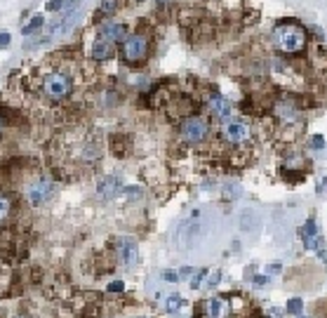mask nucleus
Returning a JSON list of instances; mask_svg holds the SVG:
<instances>
[{
	"label": "nucleus",
	"mask_w": 327,
	"mask_h": 318,
	"mask_svg": "<svg viewBox=\"0 0 327 318\" xmlns=\"http://www.w3.org/2000/svg\"><path fill=\"white\" fill-rule=\"evenodd\" d=\"M120 188H123V184H120V179H118V177H113V174L102 177V179L97 181V194H99V198H104V201L116 198V196L120 194Z\"/></svg>",
	"instance_id": "9"
},
{
	"label": "nucleus",
	"mask_w": 327,
	"mask_h": 318,
	"mask_svg": "<svg viewBox=\"0 0 327 318\" xmlns=\"http://www.w3.org/2000/svg\"><path fill=\"white\" fill-rule=\"evenodd\" d=\"M139 3H144V0H139Z\"/></svg>",
	"instance_id": "32"
},
{
	"label": "nucleus",
	"mask_w": 327,
	"mask_h": 318,
	"mask_svg": "<svg viewBox=\"0 0 327 318\" xmlns=\"http://www.w3.org/2000/svg\"><path fill=\"white\" fill-rule=\"evenodd\" d=\"M287 311L294 313V316H301V311H304V302L299 299V297H292L290 302H287Z\"/></svg>",
	"instance_id": "18"
},
{
	"label": "nucleus",
	"mask_w": 327,
	"mask_h": 318,
	"mask_svg": "<svg viewBox=\"0 0 327 318\" xmlns=\"http://www.w3.org/2000/svg\"><path fill=\"white\" fill-rule=\"evenodd\" d=\"M52 196H54V181L45 179V177L43 179H36L33 184H29V188H26V201H29L31 205H36V208L45 205Z\"/></svg>",
	"instance_id": "5"
},
{
	"label": "nucleus",
	"mask_w": 327,
	"mask_h": 318,
	"mask_svg": "<svg viewBox=\"0 0 327 318\" xmlns=\"http://www.w3.org/2000/svg\"><path fill=\"white\" fill-rule=\"evenodd\" d=\"M248 137H250V128L245 123H240V120H226L224 139L228 144H242V142H248Z\"/></svg>",
	"instance_id": "7"
},
{
	"label": "nucleus",
	"mask_w": 327,
	"mask_h": 318,
	"mask_svg": "<svg viewBox=\"0 0 327 318\" xmlns=\"http://www.w3.org/2000/svg\"><path fill=\"white\" fill-rule=\"evenodd\" d=\"M273 43L278 50L287 52V54H297L306 47V31L297 24H280L273 31Z\"/></svg>",
	"instance_id": "1"
},
{
	"label": "nucleus",
	"mask_w": 327,
	"mask_h": 318,
	"mask_svg": "<svg viewBox=\"0 0 327 318\" xmlns=\"http://www.w3.org/2000/svg\"><path fill=\"white\" fill-rule=\"evenodd\" d=\"M120 191H123V196L127 198V201H137V198L144 196V191H141L139 186H127V188H120Z\"/></svg>",
	"instance_id": "19"
},
{
	"label": "nucleus",
	"mask_w": 327,
	"mask_h": 318,
	"mask_svg": "<svg viewBox=\"0 0 327 318\" xmlns=\"http://www.w3.org/2000/svg\"><path fill=\"white\" fill-rule=\"evenodd\" d=\"M205 313H207V318H226V313H228V302H226L224 297H212V299H207V304H205Z\"/></svg>",
	"instance_id": "12"
},
{
	"label": "nucleus",
	"mask_w": 327,
	"mask_h": 318,
	"mask_svg": "<svg viewBox=\"0 0 327 318\" xmlns=\"http://www.w3.org/2000/svg\"><path fill=\"white\" fill-rule=\"evenodd\" d=\"M113 57V47H111L109 40H104V38H99L95 45H92V59H97V61H106V59Z\"/></svg>",
	"instance_id": "14"
},
{
	"label": "nucleus",
	"mask_w": 327,
	"mask_h": 318,
	"mask_svg": "<svg viewBox=\"0 0 327 318\" xmlns=\"http://www.w3.org/2000/svg\"><path fill=\"white\" fill-rule=\"evenodd\" d=\"M179 135H182V139L186 144H200V142H205L207 135H210V125L200 116H189V118H184Z\"/></svg>",
	"instance_id": "3"
},
{
	"label": "nucleus",
	"mask_w": 327,
	"mask_h": 318,
	"mask_svg": "<svg viewBox=\"0 0 327 318\" xmlns=\"http://www.w3.org/2000/svg\"><path fill=\"white\" fill-rule=\"evenodd\" d=\"M10 208H12V203H10V198L5 194H0V224L8 219L10 215Z\"/></svg>",
	"instance_id": "17"
},
{
	"label": "nucleus",
	"mask_w": 327,
	"mask_h": 318,
	"mask_svg": "<svg viewBox=\"0 0 327 318\" xmlns=\"http://www.w3.org/2000/svg\"><path fill=\"white\" fill-rule=\"evenodd\" d=\"M301 240H304L306 250H318L320 247V231H318V224H315V219H308L301 229Z\"/></svg>",
	"instance_id": "10"
},
{
	"label": "nucleus",
	"mask_w": 327,
	"mask_h": 318,
	"mask_svg": "<svg viewBox=\"0 0 327 318\" xmlns=\"http://www.w3.org/2000/svg\"><path fill=\"white\" fill-rule=\"evenodd\" d=\"M10 40H12V38H10V33H0V50H3V47H8Z\"/></svg>",
	"instance_id": "27"
},
{
	"label": "nucleus",
	"mask_w": 327,
	"mask_h": 318,
	"mask_svg": "<svg viewBox=\"0 0 327 318\" xmlns=\"http://www.w3.org/2000/svg\"><path fill=\"white\" fill-rule=\"evenodd\" d=\"M0 132H3V118H0Z\"/></svg>",
	"instance_id": "29"
},
{
	"label": "nucleus",
	"mask_w": 327,
	"mask_h": 318,
	"mask_svg": "<svg viewBox=\"0 0 327 318\" xmlns=\"http://www.w3.org/2000/svg\"><path fill=\"white\" fill-rule=\"evenodd\" d=\"M311 146H313V149H322V137H320V135H313V137H311Z\"/></svg>",
	"instance_id": "26"
},
{
	"label": "nucleus",
	"mask_w": 327,
	"mask_h": 318,
	"mask_svg": "<svg viewBox=\"0 0 327 318\" xmlns=\"http://www.w3.org/2000/svg\"><path fill=\"white\" fill-rule=\"evenodd\" d=\"M191 274H193V271H191L189 267H184L182 271H179V281H182V278H191Z\"/></svg>",
	"instance_id": "28"
},
{
	"label": "nucleus",
	"mask_w": 327,
	"mask_h": 318,
	"mask_svg": "<svg viewBox=\"0 0 327 318\" xmlns=\"http://www.w3.org/2000/svg\"><path fill=\"white\" fill-rule=\"evenodd\" d=\"M198 222H200V212H193L186 222L179 224L177 243H179L182 247H191V243H193V238H196V233H198Z\"/></svg>",
	"instance_id": "6"
},
{
	"label": "nucleus",
	"mask_w": 327,
	"mask_h": 318,
	"mask_svg": "<svg viewBox=\"0 0 327 318\" xmlns=\"http://www.w3.org/2000/svg\"><path fill=\"white\" fill-rule=\"evenodd\" d=\"M179 306H182V297L172 295L168 299V311H170V313H175V311H179Z\"/></svg>",
	"instance_id": "21"
},
{
	"label": "nucleus",
	"mask_w": 327,
	"mask_h": 318,
	"mask_svg": "<svg viewBox=\"0 0 327 318\" xmlns=\"http://www.w3.org/2000/svg\"><path fill=\"white\" fill-rule=\"evenodd\" d=\"M146 54H148V40L146 36L141 33H132L123 40V57L125 61H130V64H139V61H144Z\"/></svg>",
	"instance_id": "4"
},
{
	"label": "nucleus",
	"mask_w": 327,
	"mask_h": 318,
	"mask_svg": "<svg viewBox=\"0 0 327 318\" xmlns=\"http://www.w3.org/2000/svg\"><path fill=\"white\" fill-rule=\"evenodd\" d=\"M118 10H120V0H102L99 3V15H104V17H111Z\"/></svg>",
	"instance_id": "16"
},
{
	"label": "nucleus",
	"mask_w": 327,
	"mask_h": 318,
	"mask_svg": "<svg viewBox=\"0 0 327 318\" xmlns=\"http://www.w3.org/2000/svg\"><path fill=\"white\" fill-rule=\"evenodd\" d=\"M102 38L109 43H120L127 38V29L123 24H106V26H102Z\"/></svg>",
	"instance_id": "13"
},
{
	"label": "nucleus",
	"mask_w": 327,
	"mask_h": 318,
	"mask_svg": "<svg viewBox=\"0 0 327 318\" xmlns=\"http://www.w3.org/2000/svg\"><path fill=\"white\" fill-rule=\"evenodd\" d=\"M66 0H47V5H45V10H50V12H59V10H64Z\"/></svg>",
	"instance_id": "22"
},
{
	"label": "nucleus",
	"mask_w": 327,
	"mask_h": 318,
	"mask_svg": "<svg viewBox=\"0 0 327 318\" xmlns=\"http://www.w3.org/2000/svg\"><path fill=\"white\" fill-rule=\"evenodd\" d=\"M207 276H210V281H207V285H210V288L214 290V288L219 285V281H221V271H214V274H207Z\"/></svg>",
	"instance_id": "24"
},
{
	"label": "nucleus",
	"mask_w": 327,
	"mask_h": 318,
	"mask_svg": "<svg viewBox=\"0 0 327 318\" xmlns=\"http://www.w3.org/2000/svg\"><path fill=\"white\" fill-rule=\"evenodd\" d=\"M17 318H26V316H17Z\"/></svg>",
	"instance_id": "31"
},
{
	"label": "nucleus",
	"mask_w": 327,
	"mask_h": 318,
	"mask_svg": "<svg viewBox=\"0 0 327 318\" xmlns=\"http://www.w3.org/2000/svg\"><path fill=\"white\" fill-rule=\"evenodd\" d=\"M162 281L177 283V281H179V271H172V269H170V271H165V274H162Z\"/></svg>",
	"instance_id": "25"
},
{
	"label": "nucleus",
	"mask_w": 327,
	"mask_h": 318,
	"mask_svg": "<svg viewBox=\"0 0 327 318\" xmlns=\"http://www.w3.org/2000/svg\"><path fill=\"white\" fill-rule=\"evenodd\" d=\"M158 3H168V0H158Z\"/></svg>",
	"instance_id": "30"
},
{
	"label": "nucleus",
	"mask_w": 327,
	"mask_h": 318,
	"mask_svg": "<svg viewBox=\"0 0 327 318\" xmlns=\"http://www.w3.org/2000/svg\"><path fill=\"white\" fill-rule=\"evenodd\" d=\"M210 274V271H207V269H198L196 271V276H191V288H200V285H203V281H205V276Z\"/></svg>",
	"instance_id": "20"
},
{
	"label": "nucleus",
	"mask_w": 327,
	"mask_h": 318,
	"mask_svg": "<svg viewBox=\"0 0 327 318\" xmlns=\"http://www.w3.org/2000/svg\"><path fill=\"white\" fill-rule=\"evenodd\" d=\"M123 290H125L123 281H113V283H111V285H109V292H111V295H120Z\"/></svg>",
	"instance_id": "23"
},
{
	"label": "nucleus",
	"mask_w": 327,
	"mask_h": 318,
	"mask_svg": "<svg viewBox=\"0 0 327 318\" xmlns=\"http://www.w3.org/2000/svg\"><path fill=\"white\" fill-rule=\"evenodd\" d=\"M118 257H120V262H123L125 267H134L139 260L137 243L132 238H127V236H123V238L118 240Z\"/></svg>",
	"instance_id": "8"
},
{
	"label": "nucleus",
	"mask_w": 327,
	"mask_h": 318,
	"mask_svg": "<svg viewBox=\"0 0 327 318\" xmlns=\"http://www.w3.org/2000/svg\"><path fill=\"white\" fill-rule=\"evenodd\" d=\"M210 109H212V116L217 120H231V104L221 97V94H212L210 99Z\"/></svg>",
	"instance_id": "11"
},
{
	"label": "nucleus",
	"mask_w": 327,
	"mask_h": 318,
	"mask_svg": "<svg viewBox=\"0 0 327 318\" xmlns=\"http://www.w3.org/2000/svg\"><path fill=\"white\" fill-rule=\"evenodd\" d=\"M301 318H306V316H301Z\"/></svg>",
	"instance_id": "33"
},
{
	"label": "nucleus",
	"mask_w": 327,
	"mask_h": 318,
	"mask_svg": "<svg viewBox=\"0 0 327 318\" xmlns=\"http://www.w3.org/2000/svg\"><path fill=\"white\" fill-rule=\"evenodd\" d=\"M43 26H45V17L43 15H36V17H31V22L22 29V33H24V36H33V33H38Z\"/></svg>",
	"instance_id": "15"
},
{
	"label": "nucleus",
	"mask_w": 327,
	"mask_h": 318,
	"mask_svg": "<svg viewBox=\"0 0 327 318\" xmlns=\"http://www.w3.org/2000/svg\"><path fill=\"white\" fill-rule=\"evenodd\" d=\"M71 90H73L71 78L61 71L50 73V76H45V80H43V92H45V97H50L52 101L66 99V97L71 94Z\"/></svg>",
	"instance_id": "2"
}]
</instances>
